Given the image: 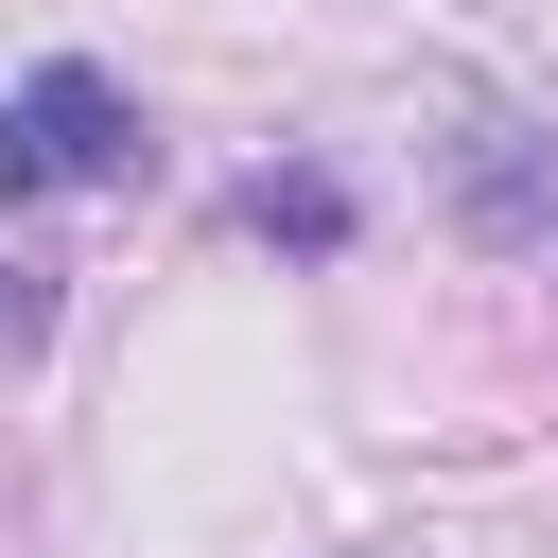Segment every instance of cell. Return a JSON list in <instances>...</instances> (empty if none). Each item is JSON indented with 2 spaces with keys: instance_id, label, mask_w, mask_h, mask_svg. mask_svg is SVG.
<instances>
[{
  "instance_id": "7a4b0ae2",
  "label": "cell",
  "mask_w": 558,
  "mask_h": 558,
  "mask_svg": "<svg viewBox=\"0 0 558 558\" xmlns=\"http://www.w3.org/2000/svg\"><path fill=\"white\" fill-rule=\"evenodd\" d=\"M244 227H279V244H349V192H331V174H244Z\"/></svg>"
},
{
  "instance_id": "6da1fadb",
  "label": "cell",
  "mask_w": 558,
  "mask_h": 558,
  "mask_svg": "<svg viewBox=\"0 0 558 558\" xmlns=\"http://www.w3.org/2000/svg\"><path fill=\"white\" fill-rule=\"evenodd\" d=\"M140 174V105L105 70H35L0 87V192H122Z\"/></svg>"
},
{
  "instance_id": "3957f363",
  "label": "cell",
  "mask_w": 558,
  "mask_h": 558,
  "mask_svg": "<svg viewBox=\"0 0 558 558\" xmlns=\"http://www.w3.org/2000/svg\"><path fill=\"white\" fill-rule=\"evenodd\" d=\"M35 314H52V296H35V262L0 244V331H35Z\"/></svg>"
}]
</instances>
